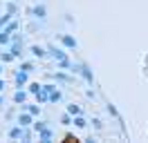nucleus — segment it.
Listing matches in <instances>:
<instances>
[{
  "mask_svg": "<svg viewBox=\"0 0 148 143\" xmlns=\"http://www.w3.org/2000/svg\"><path fill=\"white\" fill-rule=\"evenodd\" d=\"M9 61H14V56L11 54H2V63H9Z\"/></svg>",
  "mask_w": 148,
  "mask_h": 143,
  "instance_id": "28",
  "label": "nucleus"
},
{
  "mask_svg": "<svg viewBox=\"0 0 148 143\" xmlns=\"http://www.w3.org/2000/svg\"><path fill=\"white\" fill-rule=\"evenodd\" d=\"M20 47H23V45H20V40H18V43H11V56H14V58H18V56H20V54H23V52H20Z\"/></svg>",
  "mask_w": 148,
  "mask_h": 143,
  "instance_id": "8",
  "label": "nucleus"
},
{
  "mask_svg": "<svg viewBox=\"0 0 148 143\" xmlns=\"http://www.w3.org/2000/svg\"><path fill=\"white\" fill-rule=\"evenodd\" d=\"M9 20H11V14H7V16H2V18H0V29H2V27L7 25Z\"/></svg>",
  "mask_w": 148,
  "mask_h": 143,
  "instance_id": "24",
  "label": "nucleus"
},
{
  "mask_svg": "<svg viewBox=\"0 0 148 143\" xmlns=\"http://www.w3.org/2000/svg\"><path fill=\"white\" fill-rule=\"evenodd\" d=\"M49 101H52V103H58V101H61V92H58V89H54V92L49 94Z\"/></svg>",
  "mask_w": 148,
  "mask_h": 143,
  "instance_id": "17",
  "label": "nucleus"
},
{
  "mask_svg": "<svg viewBox=\"0 0 148 143\" xmlns=\"http://www.w3.org/2000/svg\"><path fill=\"white\" fill-rule=\"evenodd\" d=\"M0 72H2V65H0Z\"/></svg>",
  "mask_w": 148,
  "mask_h": 143,
  "instance_id": "31",
  "label": "nucleus"
},
{
  "mask_svg": "<svg viewBox=\"0 0 148 143\" xmlns=\"http://www.w3.org/2000/svg\"><path fill=\"white\" fill-rule=\"evenodd\" d=\"M36 96H38V103H47V101H49V94H47V92H43V89L38 92Z\"/></svg>",
  "mask_w": 148,
  "mask_h": 143,
  "instance_id": "14",
  "label": "nucleus"
},
{
  "mask_svg": "<svg viewBox=\"0 0 148 143\" xmlns=\"http://www.w3.org/2000/svg\"><path fill=\"white\" fill-rule=\"evenodd\" d=\"M29 52L34 54V56H38V58H43V56H45V49H43V47H38V45H32V49H29Z\"/></svg>",
  "mask_w": 148,
  "mask_h": 143,
  "instance_id": "9",
  "label": "nucleus"
},
{
  "mask_svg": "<svg viewBox=\"0 0 148 143\" xmlns=\"http://www.w3.org/2000/svg\"><path fill=\"white\" fill-rule=\"evenodd\" d=\"M32 14H34V16H38V18H45V7H43V5H38V7L32 9Z\"/></svg>",
  "mask_w": 148,
  "mask_h": 143,
  "instance_id": "11",
  "label": "nucleus"
},
{
  "mask_svg": "<svg viewBox=\"0 0 148 143\" xmlns=\"http://www.w3.org/2000/svg\"><path fill=\"white\" fill-rule=\"evenodd\" d=\"M47 52H49V56H54L56 61H61V58H67V56H65V52H61V49H56V47H49Z\"/></svg>",
  "mask_w": 148,
  "mask_h": 143,
  "instance_id": "6",
  "label": "nucleus"
},
{
  "mask_svg": "<svg viewBox=\"0 0 148 143\" xmlns=\"http://www.w3.org/2000/svg\"><path fill=\"white\" fill-rule=\"evenodd\" d=\"M0 105H2V98H0Z\"/></svg>",
  "mask_w": 148,
  "mask_h": 143,
  "instance_id": "30",
  "label": "nucleus"
},
{
  "mask_svg": "<svg viewBox=\"0 0 148 143\" xmlns=\"http://www.w3.org/2000/svg\"><path fill=\"white\" fill-rule=\"evenodd\" d=\"M72 69H74V72H79V74H81V76H83L88 83H92V72L88 69L85 65H81V67H72Z\"/></svg>",
  "mask_w": 148,
  "mask_h": 143,
  "instance_id": "1",
  "label": "nucleus"
},
{
  "mask_svg": "<svg viewBox=\"0 0 148 143\" xmlns=\"http://www.w3.org/2000/svg\"><path fill=\"white\" fill-rule=\"evenodd\" d=\"M29 92H32V94H38V92H40V85H38V83H29Z\"/></svg>",
  "mask_w": 148,
  "mask_h": 143,
  "instance_id": "20",
  "label": "nucleus"
},
{
  "mask_svg": "<svg viewBox=\"0 0 148 143\" xmlns=\"http://www.w3.org/2000/svg\"><path fill=\"white\" fill-rule=\"evenodd\" d=\"M18 123H20V127H27V125H32V114H20L18 116Z\"/></svg>",
  "mask_w": 148,
  "mask_h": 143,
  "instance_id": "4",
  "label": "nucleus"
},
{
  "mask_svg": "<svg viewBox=\"0 0 148 143\" xmlns=\"http://www.w3.org/2000/svg\"><path fill=\"white\" fill-rule=\"evenodd\" d=\"M74 125H76V127H85L88 123H85V118L81 114H76V116H74Z\"/></svg>",
  "mask_w": 148,
  "mask_h": 143,
  "instance_id": "12",
  "label": "nucleus"
},
{
  "mask_svg": "<svg viewBox=\"0 0 148 143\" xmlns=\"http://www.w3.org/2000/svg\"><path fill=\"white\" fill-rule=\"evenodd\" d=\"M67 114H72V116L81 114V107H79V105H74V103H72V105H67Z\"/></svg>",
  "mask_w": 148,
  "mask_h": 143,
  "instance_id": "13",
  "label": "nucleus"
},
{
  "mask_svg": "<svg viewBox=\"0 0 148 143\" xmlns=\"http://www.w3.org/2000/svg\"><path fill=\"white\" fill-rule=\"evenodd\" d=\"M43 127H47L45 121H36V123H34V130H36V132H38V130H43Z\"/></svg>",
  "mask_w": 148,
  "mask_h": 143,
  "instance_id": "26",
  "label": "nucleus"
},
{
  "mask_svg": "<svg viewBox=\"0 0 148 143\" xmlns=\"http://www.w3.org/2000/svg\"><path fill=\"white\" fill-rule=\"evenodd\" d=\"M27 112H29L32 116H38V112H40V107H38V105H27Z\"/></svg>",
  "mask_w": 148,
  "mask_h": 143,
  "instance_id": "19",
  "label": "nucleus"
},
{
  "mask_svg": "<svg viewBox=\"0 0 148 143\" xmlns=\"http://www.w3.org/2000/svg\"><path fill=\"white\" fill-rule=\"evenodd\" d=\"M56 80H63V83H67V80H70V76H67V74H56Z\"/></svg>",
  "mask_w": 148,
  "mask_h": 143,
  "instance_id": "27",
  "label": "nucleus"
},
{
  "mask_svg": "<svg viewBox=\"0 0 148 143\" xmlns=\"http://www.w3.org/2000/svg\"><path fill=\"white\" fill-rule=\"evenodd\" d=\"M40 89H43V92H47V94H52V92H54V85H40Z\"/></svg>",
  "mask_w": 148,
  "mask_h": 143,
  "instance_id": "25",
  "label": "nucleus"
},
{
  "mask_svg": "<svg viewBox=\"0 0 148 143\" xmlns=\"http://www.w3.org/2000/svg\"><path fill=\"white\" fill-rule=\"evenodd\" d=\"M20 132H23V127H20V125H18V127H11L9 136H11V139H20Z\"/></svg>",
  "mask_w": 148,
  "mask_h": 143,
  "instance_id": "15",
  "label": "nucleus"
},
{
  "mask_svg": "<svg viewBox=\"0 0 148 143\" xmlns=\"http://www.w3.org/2000/svg\"><path fill=\"white\" fill-rule=\"evenodd\" d=\"M52 136H54V134H52V130H47V127H43V130H38V141H52Z\"/></svg>",
  "mask_w": 148,
  "mask_h": 143,
  "instance_id": "2",
  "label": "nucleus"
},
{
  "mask_svg": "<svg viewBox=\"0 0 148 143\" xmlns=\"http://www.w3.org/2000/svg\"><path fill=\"white\" fill-rule=\"evenodd\" d=\"M58 67H61V69H70V67H72V63L67 61V58H61V61H58Z\"/></svg>",
  "mask_w": 148,
  "mask_h": 143,
  "instance_id": "16",
  "label": "nucleus"
},
{
  "mask_svg": "<svg viewBox=\"0 0 148 143\" xmlns=\"http://www.w3.org/2000/svg\"><path fill=\"white\" fill-rule=\"evenodd\" d=\"M20 139H23V141H29V139H32V132L23 127V132H20Z\"/></svg>",
  "mask_w": 148,
  "mask_h": 143,
  "instance_id": "21",
  "label": "nucleus"
},
{
  "mask_svg": "<svg viewBox=\"0 0 148 143\" xmlns=\"http://www.w3.org/2000/svg\"><path fill=\"white\" fill-rule=\"evenodd\" d=\"M25 98H27V92H23V89H18V92L14 94V101H16V103H25Z\"/></svg>",
  "mask_w": 148,
  "mask_h": 143,
  "instance_id": "10",
  "label": "nucleus"
},
{
  "mask_svg": "<svg viewBox=\"0 0 148 143\" xmlns=\"http://www.w3.org/2000/svg\"><path fill=\"white\" fill-rule=\"evenodd\" d=\"M2 29H5V31H7V34H14V31H18V22H14V20H9V22H7V25L2 27Z\"/></svg>",
  "mask_w": 148,
  "mask_h": 143,
  "instance_id": "7",
  "label": "nucleus"
},
{
  "mask_svg": "<svg viewBox=\"0 0 148 143\" xmlns=\"http://www.w3.org/2000/svg\"><path fill=\"white\" fill-rule=\"evenodd\" d=\"M20 69H23V72H27V74H29V72L34 69V65H32V63H23V65H20Z\"/></svg>",
  "mask_w": 148,
  "mask_h": 143,
  "instance_id": "23",
  "label": "nucleus"
},
{
  "mask_svg": "<svg viewBox=\"0 0 148 143\" xmlns=\"http://www.w3.org/2000/svg\"><path fill=\"white\" fill-rule=\"evenodd\" d=\"M61 123L70 125V123H72V114H63V116H61Z\"/></svg>",
  "mask_w": 148,
  "mask_h": 143,
  "instance_id": "22",
  "label": "nucleus"
},
{
  "mask_svg": "<svg viewBox=\"0 0 148 143\" xmlns=\"http://www.w3.org/2000/svg\"><path fill=\"white\" fill-rule=\"evenodd\" d=\"M61 43H63L67 49H74V47H76V40H74L72 36H63V38H61Z\"/></svg>",
  "mask_w": 148,
  "mask_h": 143,
  "instance_id": "5",
  "label": "nucleus"
},
{
  "mask_svg": "<svg viewBox=\"0 0 148 143\" xmlns=\"http://www.w3.org/2000/svg\"><path fill=\"white\" fill-rule=\"evenodd\" d=\"M16 85H18V87H25V85H27V72L20 69L18 74H16Z\"/></svg>",
  "mask_w": 148,
  "mask_h": 143,
  "instance_id": "3",
  "label": "nucleus"
},
{
  "mask_svg": "<svg viewBox=\"0 0 148 143\" xmlns=\"http://www.w3.org/2000/svg\"><path fill=\"white\" fill-rule=\"evenodd\" d=\"M2 89H5V83H2V80H0V92H2Z\"/></svg>",
  "mask_w": 148,
  "mask_h": 143,
  "instance_id": "29",
  "label": "nucleus"
},
{
  "mask_svg": "<svg viewBox=\"0 0 148 143\" xmlns=\"http://www.w3.org/2000/svg\"><path fill=\"white\" fill-rule=\"evenodd\" d=\"M0 43H2V45H7V43H9V34H7L5 29H0Z\"/></svg>",
  "mask_w": 148,
  "mask_h": 143,
  "instance_id": "18",
  "label": "nucleus"
}]
</instances>
